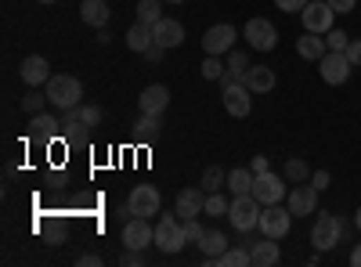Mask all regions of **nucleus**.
<instances>
[{"label": "nucleus", "instance_id": "f257e3e1", "mask_svg": "<svg viewBox=\"0 0 361 267\" xmlns=\"http://www.w3.org/2000/svg\"><path fill=\"white\" fill-rule=\"evenodd\" d=\"M44 94H47V101H51V108H76L80 105V98H83V83L76 80V76H69V73H58V76H51L47 83H44Z\"/></svg>", "mask_w": 361, "mask_h": 267}, {"label": "nucleus", "instance_id": "f03ea898", "mask_svg": "<svg viewBox=\"0 0 361 267\" xmlns=\"http://www.w3.org/2000/svg\"><path fill=\"white\" fill-rule=\"evenodd\" d=\"M260 210H264V202H260L257 195H235V199H231V210H228V221H231V228H235L238 235H246V231L257 228Z\"/></svg>", "mask_w": 361, "mask_h": 267}, {"label": "nucleus", "instance_id": "7ed1b4c3", "mask_svg": "<svg viewBox=\"0 0 361 267\" xmlns=\"http://www.w3.org/2000/svg\"><path fill=\"white\" fill-rule=\"evenodd\" d=\"M188 242V231H185V221H180L177 213H166L159 224H156V246L163 253H180Z\"/></svg>", "mask_w": 361, "mask_h": 267}, {"label": "nucleus", "instance_id": "20e7f679", "mask_svg": "<svg viewBox=\"0 0 361 267\" xmlns=\"http://www.w3.org/2000/svg\"><path fill=\"white\" fill-rule=\"evenodd\" d=\"M257 228H260V235H267V239H279L282 242L286 235H289V228H293V210H289V206L282 210L279 202H271V206H264V210H260Z\"/></svg>", "mask_w": 361, "mask_h": 267}, {"label": "nucleus", "instance_id": "39448f33", "mask_svg": "<svg viewBox=\"0 0 361 267\" xmlns=\"http://www.w3.org/2000/svg\"><path fill=\"white\" fill-rule=\"evenodd\" d=\"M340 239H343V224H340V217H333V213H318V217H314V228H311V242H314V249L325 253V249H333Z\"/></svg>", "mask_w": 361, "mask_h": 267}, {"label": "nucleus", "instance_id": "423d86ee", "mask_svg": "<svg viewBox=\"0 0 361 267\" xmlns=\"http://www.w3.org/2000/svg\"><path fill=\"white\" fill-rule=\"evenodd\" d=\"M318 73H322V80H325L329 87H343V83L350 80L354 66H350V58H347L343 51H329L322 62H318Z\"/></svg>", "mask_w": 361, "mask_h": 267}, {"label": "nucleus", "instance_id": "0eeeda50", "mask_svg": "<svg viewBox=\"0 0 361 267\" xmlns=\"http://www.w3.org/2000/svg\"><path fill=\"white\" fill-rule=\"evenodd\" d=\"M235 40H238V29L231 22H217V25H209L206 33H202V51L221 58V54H228L235 47Z\"/></svg>", "mask_w": 361, "mask_h": 267}, {"label": "nucleus", "instance_id": "6e6552de", "mask_svg": "<svg viewBox=\"0 0 361 267\" xmlns=\"http://www.w3.org/2000/svg\"><path fill=\"white\" fill-rule=\"evenodd\" d=\"M300 18H304V29H307V33H322V37L336 25V11L329 8V0H311V4L300 11Z\"/></svg>", "mask_w": 361, "mask_h": 267}, {"label": "nucleus", "instance_id": "1a4fd4ad", "mask_svg": "<svg viewBox=\"0 0 361 267\" xmlns=\"http://www.w3.org/2000/svg\"><path fill=\"white\" fill-rule=\"evenodd\" d=\"M224 112L228 116H235V120H246V116L253 112V91L238 80V83H231V87H224Z\"/></svg>", "mask_w": 361, "mask_h": 267}, {"label": "nucleus", "instance_id": "9d476101", "mask_svg": "<svg viewBox=\"0 0 361 267\" xmlns=\"http://www.w3.org/2000/svg\"><path fill=\"white\" fill-rule=\"evenodd\" d=\"M318 188L314 185H307V181H300L293 192H289V199H286V206L293 210V217H311V213H318Z\"/></svg>", "mask_w": 361, "mask_h": 267}, {"label": "nucleus", "instance_id": "9b49d317", "mask_svg": "<svg viewBox=\"0 0 361 267\" xmlns=\"http://www.w3.org/2000/svg\"><path fill=\"white\" fill-rule=\"evenodd\" d=\"M123 246H127V249L156 246V228L148 224V217H134V221L123 224Z\"/></svg>", "mask_w": 361, "mask_h": 267}, {"label": "nucleus", "instance_id": "f8f14e48", "mask_svg": "<svg viewBox=\"0 0 361 267\" xmlns=\"http://www.w3.org/2000/svg\"><path fill=\"white\" fill-rule=\"evenodd\" d=\"M130 210L137 213V217H152V213H159V206H163V195H159V188L156 185H137L134 192H130Z\"/></svg>", "mask_w": 361, "mask_h": 267}, {"label": "nucleus", "instance_id": "ddd939ff", "mask_svg": "<svg viewBox=\"0 0 361 267\" xmlns=\"http://www.w3.org/2000/svg\"><path fill=\"white\" fill-rule=\"evenodd\" d=\"M246 40H250L253 51H275L279 33H275V25H271L267 18H250L246 22Z\"/></svg>", "mask_w": 361, "mask_h": 267}, {"label": "nucleus", "instance_id": "4468645a", "mask_svg": "<svg viewBox=\"0 0 361 267\" xmlns=\"http://www.w3.org/2000/svg\"><path fill=\"white\" fill-rule=\"evenodd\" d=\"M206 188H180L177 192V217L180 221H192V217H199L202 210H206Z\"/></svg>", "mask_w": 361, "mask_h": 267}, {"label": "nucleus", "instance_id": "2eb2a0df", "mask_svg": "<svg viewBox=\"0 0 361 267\" xmlns=\"http://www.w3.org/2000/svg\"><path fill=\"white\" fill-rule=\"evenodd\" d=\"M253 195L264 202V206H271V202H282V195H286V185H282V177L279 173H257V181H253Z\"/></svg>", "mask_w": 361, "mask_h": 267}, {"label": "nucleus", "instance_id": "dca6fc26", "mask_svg": "<svg viewBox=\"0 0 361 267\" xmlns=\"http://www.w3.org/2000/svg\"><path fill=\"white\" fill-rule=\"evenodd\" d=\"M152 37H156V44H159V47L173 51V47L185 44V25H180L177 18H166V15H163V18L152 25Z\"/></svg>", "mask_w": 361, "mask_h": 267}, {"label": "nucleus", "instance_id": "f3484780", "mask_svg": "<svg viewBox=\"0 0 361 267\" xmlns=\"http://www.w3.org/2000/svg\"><path fill=\"white\" fill-rule=\"evenodd\" d=\"M18 76H22V83H25V87H44V83L51 80V66H47V58H40V54L22 58Z\"/></svg>", "mask_w": 361, "mask_h": 267}, {"label": "nucleus", "instance_id": "a211bd4d", "mask_svg": "<svg viewBox=\"0 0 361 267\" xmlns=\"http://www.w3.org/2000/svg\"><path fill=\"white\" fill-rule=\"evenodd\" d=\"M166 105H170V91H166L163 83L145 87L141 98H137V108H141L145 116H163V112H166Z\"/></svg>", "mask_w": 361, "mask_h": 267}, {"label": "nucleus", "instance_id": "6ab92c4d", "mask_svg": "<svg viewBox=\"0 0 361 267\" xmlns=\"http://www.w3.org/2000/svg\"><path fill=\"white\" fill-rule=\"evenodd\" d=\"M243 83L250 87L253 94H267V91H275V69L271 66H250L243 73Z\"/></svg>", "mask_w": 361, "mask_h": 267}, {"label": "nucleus", "instance_id": "aec40b11", "mask_svg": "<svg viewBox=\"0 0 361 267\" xmlns=\"http://www.w3.org/2000/svg\"><path fill=\"white\" fill-rule=\"evenodd\" d=\"M279 239H264L260 242H250V260H253V267H275L279 263Z\"/></svg>", "mask_w": 361, "mask_h": 267}, {"label": "nucleus", "instance_id": "412c9836", "mask_svg": "<svg viewBox=\"0 0 361 267\" xmlns=\"http://www.w3.org/2000/svg\"><path fill=\"white\" fill-rule=\"evenodd\" d=\"M296 54L307 58V62H322V58L329 54V44H325L322 33H307V29H304V37L296 40Z\"/></svg>", "mask_w": 361, "mask_h": 267}, {"label": "nucleus", "instance_id": "4be33fe9", "mask_svg": "<svg viewBox=\"0 0 361 267\" xmlns=\"http://www.w3.org/2000/svg\"><path fill=\"white\" fill-rule=\"evenodd\" d=\"M156 44V37H152V25H145V22H134L130 29H127V47L134 51V54H145L148 47Z\"/></svg>", "mask_w": 361, "mask_h": 267}, {"label": "nucleus", "instance_id": "5701e85b", "mask_svg": "<svg viewBox=\"0 0 361 267\" xmlns=\"http://www.w3.org/2000/svg\"><path fill=\"white\" fill-rule=\"evenodd\" d=\"M80 18L87 25H94V29H105L109 25V4H105V0H83V4H80Z\"/></svg>", "mask_w": 361, "mask_h": 267}, {"label": "nucleus", "instance_id": "b1692460", "mask_svg": "<svg viewBox=\"0 0 361 267\" xmlns=\"http://www.w3.org/2000/svg\"><path fill=\"white\" fill-rule=\"evenodd\" d=\"M253 181H257V173L246 170V166H238L228 173V192L231 195H253Z\"/></svg>", "mask_w": 361, "mask_h": 267}, {"label": "nucleus", "instance_id": "393cba45", "mask_svg": "<svg viewBox=\"0 0 361 267\" xmlns=\"http://www.w3.org/2000/svg\"><path fill=\"white\" fill-rule=\"evenodd\" d=\"M33 137H40V141H47V137H58V130H62V120H54V116H47V112H40V116H33Z\"/></svg>", "mask_w": 361, "mask_h": 267}, {"label": "nucleus", "instance_id": "a878e982", "mask_svg": "<svg viewBox=\"0 0 361 267\" xmlns=\"http://www.w3.org/2000/svg\"><path fill=\"white\" fill-rule=\"evenodd\" d=\"M228 246H231V239H228L224 231H206V239L199 242V249H202L206 256H221Z\"/></svg>", "mask_w": 361, "mask_h": 267}, {"label": "nucleus", "instance_id": "bb28decb", "mask_svg": "<svg viewBox=\"0 0 361 267\" xmlns=\"http://www.w3.org/2000/svg\"><path fill=\"white\" fill-rule=\"evenodd\" d=\"M159 134H163L159 116H145V112H141V120H137V127H134V137H137V141H156Z\"/></svg>", "mask_w": 361, "mask_h": 267}, {"label": "nucleus", "instance_id": "cd10ccee", "mask_svg": "<svg viewBox=\"0 0 361 267\" xmlns=\"http://www.w3.org/2000/svg\"><path fill=\"white\" fill-rule=\"evenodd\" d=\"M163 18V0H137V22L156 25Z\"/></svg>", "mask_w": 361, "mask_h": 267}, {"label": "nucleus", "instance_id": "c85d7f7f", "mask_svg": "<svg viewBox=\"0 0 361 267\" xmlns=\"http://www.w3.org/2000/svg\"><path fill=\"white\" fill-rule=\"evenodd\" d=\"M282 177H286V181H293V185H300V181H311V166H307L304 159H286Z\"/></svg>", "mask_w": 361, "mask_h": 267}, {"label": "nucleus", "instance_id": "c756f323", "mask_svg": "<svg viewBox=\"0 0 361 267\" xmlns=\"http://www.w3.org/2000/svg\"><path fill=\"white\" fill-rule=\"evenodd\" d=\"M44 105H51V101H47V94L37 91V87H29V91L22 94V112H29V116H40Z\"/></svg>", "mask_w": 361, "mask_h": 267}, {"label": "nucleus", "instance_id": "7c9ffc66", "mask_svg": "<svg viewBox=\"0 0 361 267\" xmlns=\"http://www.w3.org/2000/svg\"><path fill=\"white\" fill-rule=\"evenodd\" d=\"M202 188H206V192H221V188H228V173H224L221 166H206V173H202Z\"/></svg>", "mask_w": 361, "mask_h": 267}, {"label": "nucleus", "instance_id": "2f4dec72", "mask_svg": "<svg viewBox=\"0 0 361 267\" xmlns=\"http://www.w3.org/2000/svg\"><path fill=\"white\" fill-rule=\"evenodd\" d=\"M228 210H231V202H224L221 192H209V195H206V210H202L206 217H224Z\"/></svg>", "mask_w": 361, "mask_h": 267}, {"label": "nucleus", "instance_id": "473e14b6", "mask_svg": "<svg viewBox=\"0 0 361 267\" xmlns=\"http://www.w3.org/2000/svg\"><path fill=\"white\" fill-rule=\"evenodd\" d=\"M80 127H83V130L102 127V108H98V105H80Z\"/></svg>", "mask_w": 361, "mask_h": 267}, {"label": "nucleus", "instance_id": "72a5a7b5", "mask_svg": "<svg viewBox=\"0 0 361 267\" xmlns=\"http://www.w3.org/2000/svg\"><path fill=\"white\" fill-rule=\"evenodd\" d=\"M228 69L243 76V73L250 69V54H246V51H235V47H231V51H228Z\"/></svg>", "mask_w": 361, "mask_h": 267}, {"label": "nucleus", "instance_id": "f704fd0d", "mask_svg": "<svg viewBox=\"0 0 361 267\" xmlns=\"http://www.w3.org/2000/svg\"><path fill=\"white\" fill-rule=\"evenodd\" d=\"M202 76H206V80H221V76H224V62H221L217 54H206V62H202Z\"/></svg>", "mask_w": 361, "mask_h": 267}, {"label": "nucleus", "instance_id": "c9c22d12", "mask_svg": "<svg viewBox=\"0 0 361 267\" xmlns=\"http://www.w3.org/2000/svg\"><path fill=\"white\" fill-rule=\"evenodd\" d=\"M325 44H329V51H347V44H350V37L343 33V29H329V33H325Z\"/></svg>", "mask_w": 361, "mask_h": 267}, {"label": "nucleus", "instance_id": "e433bc0d", "mask_svg": "<svg viewBox=\"0 0 361 267\" xmlns=\"http://www.w3.org/2000/svg\"><path fill=\"white\" fill-rule=\"evenodd\" d=\"M185 231H188V242H195V246H199V242L206 239V228L199 224V217H192V221H185Z\"/></svg>", "mask_w": 361, "mask_h": 267}, {"label": "nucleus", "instance_id": "4c0bfd02", "mask_svg": "<svg viewBox=\"0 0 361 267\" xmlns=\"http://www.w3.org/2000/svg\"><path fill=\"white\" fill-rule=\"evenodd\" d=\"M307 4H311V0H275V8L279 11H289V15H300Z\"/></svg>", "mask_w": 361, "mask_h": 267}, {"label": "nucleus", "instance_id": "58836bf2", "mask_svg": "<svg viewBox=\"0 0 361 267\" xmlns=\"http://www.w3.org/2000/svg\"><path fill=\"white\" fill-rule=\"evenodd\" d=\"M76 127H80V105H76V108H66V112H62V130H69V134H73Z\"/></svg>", "mask_w": 361, "mask_h": 267}, {"label": "nucleus", "instance_id": "ea45409f", "mask_svg": "<svg viewBox=\"0 0 361 267\" xmlns=\"http://www.w3.org/2000/svg\"><path fill=\"white\" fill-rule=\"evenodd\" d=\"M311 185H314L318 192H325L329 185H333V177H329V170H314V173H311Z\"/></svg>", "mask_w": 361, "mask_h": 267}, {"label": "nucleus", "instance_id": "a19ab883", "mask_svg": "<svg viewBox=\"0 0 361 267\" xmlns=\"http://www.w3.org/2000/svg\"><path fill=\"white\" fill-rule=\"evenodd\" d=\"M343 54H347V58H350V66H354V69H357V66H361V40H350V44H347V51H343Z\"/></svg>", "mask_w": 361, "mask_h": 267}, {"label": "nucleus", "instance_id": "79ce46f5", "mask_svg": "<svg viewBox=\"0 0 361 267\" xmlns=\"http://www.w3.org/2000/svg\"><path fill=\"white\" fill-rule=\"evenodd\" d=\"M119 263H123V267H141V263H145V256H141V249H127Z\"/></svg>", "mask_w": 361, "mask_h": 267}, {"label": "nucleus", "instance_id": "37998d69", "mask_svg": "<svg viewBox=\"0 0 361 267\" xmlns=\"http://www.w3.org/2000/svg\"><path fill=\"white\" fill-rule=\"evenodd\" d=\"M329 8H333L336 15H347V11L357 8V0H329Z\"/></svg>", "mask_w": 361, "mask_h": 267}, {"label": "nucleus", "instance_id": "c03bdc74", "mask_svg": "<svg viewBox=\"0 0 361 267\" xmlns=\"http://www.w3.org/2000/svg\"><path fill=\"white\" fill-rule=\"evenodd\" d=\"M250 170H253V173H267V170H271V159H267V156H253V166H250Z\"/></svg>", "mask_w": 361, "mask_h": 267}, {"label": "nucleus", "instance_id": "a18cd8bd", "mask_svg": "<svg viewBox=\"0 0 361 267\" xmlns=\"http://www.w3.org/2000/svg\"><path fill=\"white\" fill-rule=\"evenodd\" d=\"M76 263H80V267H102V256H98V253H83Z\"/></svg>", "mask_w": 361, "mask_h": 267}, {"label": "nucleus", "instance_id": "49530a36", "mask_svg": "<svg viewBox=\"0 0 361 267\" xmlns=\"http://www.w3.org/2000/svg\"><path fill=\"white\" fill-rule=\"evenodd\" d=\"M163 51H166V47H159V44H152V47H148V51H145V58H148V62H159V58H163Z\"/></svg>", "mask_w": 361, "mask_h": 267}, {"label": "nucleus", "instance_id": "de8ad7c7", "mask_svg": "<svg viewBox=\"0 0 361 267\" xmlns=\"http://www.w3.org/2000/svg\"><path fill=\"white\" fill-rule=\"evenodd\" d=\"M350 263H354V267H361V242L354 246V253H350Z\"/></svg>", "mask_w": 361, "mask_h": 267}, {"label": "nucleus", "instance_id": "09e8293b", "mask_svg": "<svg viewBox=\"0 0 361 267\" xmlns=\"http://www.w3.org/2000/svg\"><path fill=\"white\" fill-rule=\"evenodd\" d=\"M354 228L361 231V206H357V213H354Z\"/></svg>", "mask_w": 361, "mask_h": 267}, {"label": "nucleus", "instance_id": "8fccbe9b", "mask_svg": "<svg viewBox=\"0 0 361 267\" xmlns=\"http://www.w3.org/2000/svg\"><path fill=\"white\" fill-rule=\"evenodd\" d=\"M166 4H180V0H166Z\"/></svg>", "mask_w": 361, "mask_h": 267}, {"label": "nucleus", "instance_id": "3c124183", "mask_svg": "<svg viewBox=\"0 0 361 267\" xmlns=\"http://www.w3.org/2000/svg\"><path fill=\"white\" fill-rule=\"evenodd\" d=\"M40 4H54V0H40Z\"/></svg>", "mask_w": 361, "mask_h": 267}]
</instances>
